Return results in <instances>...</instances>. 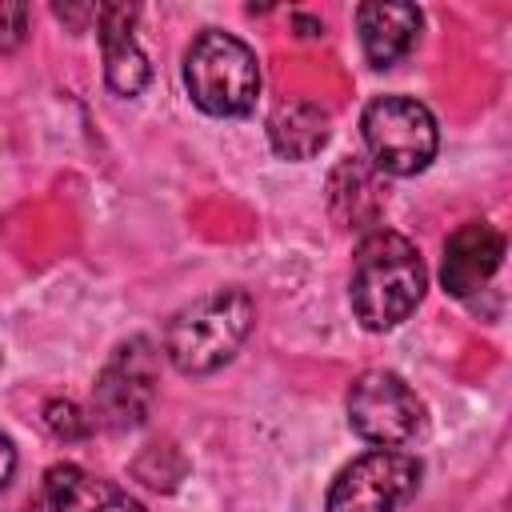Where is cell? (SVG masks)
I'll use <instances>...</instances> for the list:
<instances>
[{
	"mask_svg": "<svg viewBox=\"0 0 512 512\" xmlns=\"http://www.w3.org/2000/svg\"><path fill=\"white\" fill-rule=\"evenodd\" d=\"M424 288H428V268L408 236L376 228L360 240L352 260L348 300L368 332H388L404 324L424 300Z\"/></svg>",
	"mask_w": 512,
	"mask_h": 512,
	"instance_id": "obj_1",
	"label": "cell"
},
{
	"mask_svg": "<svg viewBox=\"0 0 512 512\" xmlns=\"http://www.w3.org/2000/svg\"><path fill=\"white\" fill-rule=\"evenodd\" d=\"M252 320H256V308L244 288H216V292L184 304L168 320L164 352L176 372L208 376L240 352V344L252 332Z\"/></svg>",
	"mask_w": 512,
	"mask_h": 512,
	"instance_id": "obj_2",
	"label": "cell"
},
{
	"mask_svg": "<svg viewBox=\"0 0 512 512\" xmlns=\"http://www.w3.org/2000/svg\"><path fill=\"white\" fill-rule=\"evenodd\" d=\"M184 88L208 116H248L260 96L256 52L240 36L208 28L184 52Z\"/></svg>",
	"mask_w": 512,
	"mask_h": 512,
	"instance_id": "obj_3",
	"label": "cell"
},
{
	"mask_svg": "<svg viewBox=\"0 0 512 512\" xmlns=\"http://www.w3.org/2000/svg\"><path fill=\"white\" fill-rule=\"evenodd\" d=\"M360 132L372 168L388 176L424 172L440 148L436 116L412 96H376L360 116Z\"/></svg>",
	"mask_w": 512,
	"mask_h": 512,
	"instance_id": "obj_4",
	"label": "cell"
},
{
	"mask_svg": "<svg viewBox=\"0 0 512 512\" xmlns=\"http://www.w3.org/2000/svg\"><path fill=\"white\" fill-rule=\"evenodd\" d=\"M420 460L396 448H372L344 464L328 484L324 512H400L420 488Z\"/></svg>",
	"mask_w": 512,
	"mask_h": 512,
	"instance_id": "obj_5",
	"label": "cell"
},
{
	"mask_svg": "<svg viewBox=\"0 0 512 512\" xmlns=\"http://www.w3.org/2000/svg\"><path fill=\"white\" fill-rule=\"evenodd\" d=\"M348 424L360 440L376 444V448H400L408 444L420 424H424V404L420 396L404 384V376L388 372V368H372L360 372L348 388Z\"/></svg>",
	"mask_w": 512,
	"mask_h": 512,
	"instance_id": "obj_6",
	"label": "cell"
},
{
	"mask_svg": "<svg viewBox=\"0 0 512 512\" xmlns=\"http://www.w3.org/2000/svg\"><path fill=\"white\" fill-rule=\"evenodd\" d=\"M156 400V348L144 336H132L112 352L96 380V420L112 432L136 428Z\"/></svg>",
	"mask_w": 512,
	"mask_h": 512,
	"instance_id": "obj_7",
	"label": "cell"
},
{
	"mask_svg": "<svg viewBox=\"0 0 512 512\" xmlns=\"http://www.w3.org/2000/svg\"><path fill=\"white\" fill-rule=\"evenodd\" d=\"M504 264V236L488 220H468L444 240L440 284L456 300H472Z\"/></svg>",
	"mask_w": 512,
	"mask_h": 512,
	"instance_id": "obj_8",
	"label": "cell"
},
{
	"mask_svg": "<svg viewBox=\"0 0 512 512\" xmlns=\"http://www.w3.org/2000/svg\"><path fill=\"white\" fill-rule=\"evenodd\" d=\"M136 4H100L96 8V36L104 52V80L116 96H140L152 80V64L136 44Z\"/></svg>",
	"mask_w": 512,
	"mask_h": 512,
	"instance_id": "obj_9",
	"label": "cell"
},
{
	"mask_svg": "<svg viewBox=\"0 0 512 512\" xmlns=\"http://www.w3.org/2000/svg\"><path fill=\"white\" fill-rule=\"evenodd\" d=\"M44 504L48 512H144L136 496L80 464H52L44 472Z\"/></svg>",
	"mask_w": 512,
	"mask_h": 512,
	"instance_id": "obj_10",
	"label": "cell"
},
{
	"mask_svg": "<svg viewBox=\"0 0 512 512\" xmlns=\"http://www.w3.org/2000/svg\"><path fill=\"white\" fill-rule=\"evenodd\" d=\"M356 28H360V48L372 68H392L400 64L416 40H420V8L416 4H360L356 8Z\"/></svg>",
	"mask_w": 512,
	"mask_h": 512,
	"instance_id": "obj_11",
	"label": "cell"
},
{
	"mask_svg": "<svg viewBox=\"0 0 512 512\" xmlns=\"http://www.w3.org/2000/svg\"><path fill=\"white\" fill-rule=\"evenodd\" d=\"M332 136V120L312 100H284L268 116V144L284 160H312Z\"/></svg>",
	"mask_w": 512,
	"mask_h": 512,
	"instance_id": "obj_12",
	"label": "cell"
},
{
	"mask_svg": "<svg viewBox=\"0 0 512 512\" xmlns=\"http://www.w3.org/2000/svg\"><path fill=\"white\" fill-rule=\"evenodd\" d=\"M332 208L348 228H364L380 212V184L376 168L364 160H344L332 172Z\"/></svg>",
	"mask_w": 512,
	"mask_h": 512,
	"instance_id": "obj_13",
	"label": "cell"
},
{
	"mask_svg": "<svg viewBox=\"0 0 512 512\" xmlns=\"http://www.w3.org/2000/svg\"><path fill=\"white\" fill-rule=\"evenodd\" d=\"M28 36V4H8L0 0V52L20 48Z\"/></svg>",
	"mask_w": 512,
	"mask_h": 512,
	"instance_id": "obj_14",
	"label": "cell"
},
{
	"mask_svg": "<svg viewBox=\"0 0 512 512\" xmlns=\"http://www.w3.org/2000/svg\"><path fill=\"white\" fill-rule=\"evenodd\" d=\"M12 476H16V444H12V436L0 432V492L8 488Z\"/></svg>",
	"mask_w": 512,
	"mask_h": 512,
	"instance_id": "obj_15",
	"label": "cell"
}]
</instances>
